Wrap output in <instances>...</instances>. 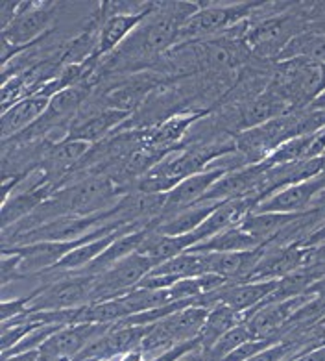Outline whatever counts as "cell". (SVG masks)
I'll return each mask as SVG.
<instances>
[{
	"instance_id": "obj_38",
	"label": "cell",
	"mask_w": 325,
	"mask_h": 361,
	"mask_svg": "<svg viewBox=\"0 0 325 361\" xmlns=\"http://www.w3.org/2000/svg\"><path fill=\"white\" fill-rule=\"evenodd\" d=\"M324 321H325V319H324Z\"/></svg>"
},
{
	"instance_id": "obj_18",
	"label": "cell",
	"mask_w": 325,
	"mask_h": 361,
	"mask_svg": "<svg viewBox=\"0 0 325 361\" xmlns=\"http://www.w3.org/2000/svg\"><path fill=\"white\" fill-rule=\"evenodd\" d=\"M194 245H196V239H194L192 233H185V235H165V233L155 232V230L148 226L146 235H144L137 252L146 256L158 267V265L179 256V254L189 252Z\"/></svg>"
},
{
	"instance_id": "obj_9",
	"label": "cell",
	"mask_w": 325,
	"mask_h": 361,
	"mask_svg": "<svg viewBox=\"0 0 325 361\" xmlns=\"http://www.w3.org/2000/svg\"><path fill=\"white\" fill-rule=\"evenodd\" d=\"M312 248L300 243L283 245V247H265V256L251 274L250 282H268L281 280L286 274L309 265Z\"/></svg>"
},
{
	"instance_id": "obj_15",
	"label": "cell",
	"mask_w": 325,
	"mask_h": 361,
	"mask_svg": "<svg viewBox=\"0 0 325 361\" xmlns=\"http://www.w3.org/2000/svg\"><path fill=\"white\" fill-rule=\"evenodd\" d=\"M209 256V272L226 278L227 282H250L251 274L265 256V247L248 252H212Z\"/></svg>"
},
{
	"instance_id": "obj_16",
	"label": "cell",
	"mask_w": 325,
	"mask_h": 361,
	"mask_svg": "<svg viewBox=\"0 0 325 361\" xmlns=\"http://www.w3.org/2000/svg\"><path fill=\"white\" fill-rule=\"evenodd\" d=\"M288 111H292L291 106L266 85L265 91L257 93V97L242 104L236 123H241V132H244V130L270 123V121L277 119V117L288 114Z\"/></svg>"
},
{
	"instance_id": "obj_31",
	"label": "cell",
	"mask_w": 325,
	"mask_h": 361,
	"mask_svg": "<svg viewBox=\"0 0 325 361\" xmlns=\"http://www.w3.org/2000/svg\"><path fill=\"white\" fill-rule=\"evenodd\" d=\"M324 241H325V223L321 224V226L318 228V230H314V232L310 233L309 238L303 239V241H301L300 245H303V247H309V248H314V247H318V245H320V243H324Z\"/></svg>"
},
{
	"instance_id": "obj_6",
	"label": "cell",
	"mask_w": 325,
	"mask_h": 361,
	"mask_svg": "<svg viewBox=\"0 0 325 361\" xmlns=\"http://www.w3.org/2000/svg\"><path fill=\"white\" fill-rule=\"evenodd\" d=\"M155 267L143 254H132L129 257L118 262L108 271L93 276V291H91V304L94 302L115 300L128 295L141 283L148 272Z\"/></svg>"
},
{
	"instance_id": "obj_19",
	"label": "cell",
	"mask_w": 325,
	"mask_h": 361,
	"mask_svg": "<svg viewBox=\"0 0 325 361\" xmlns=\"http://www.w3.org/2000/svg\"><path fill=\"white\" fill-rule=\"evenodd\" d=\"M305 213V212H303ZM303 213H257L251 212L241 223L242 230L248 232L253 239L259 241L261 247H270L283 235L286 228Z\"/></svg>"
},
{
	"instance_id": "obj_32",
	"label": "cell",
	"mask_w": 325,
	"mask_h": 361,
	"mask_svg": "<svg viewBox=\"0 0 325 361\" xmlns=\"http://www.w3.org/2000/svg\"><path fill=\"white\" fill-rule=\"evenodd\" d=\"M309 265H325V241L320 243L318 247L312 248L309 257Z\"/></svg>"
},
{
	"instance_id": "obj_23",
	"label": "cell",
	"mask_w": 325,
	"mask_h": 361,
	"mask_svg": "<svg viewBox=\"0 0 325 361\" xmlns=\"http://www.w3.org/2000/svg\"><path fill=\"white\" fill-rule=\"evenodd\" d=\"M152 274L168 276L174 282L183 278H198L209 272V256L205 252H185L153 267Z\"/></svg>"
},
{
	"instance_id": "obj_27",
	"label": "cell",
	"mask_w": 325,
	"mask_h": 361,
	"mask_svg": "<svg viewBox=\"0 0 325 361\" xmlns=\"http://www.w3.org/2000/svg\"><path fill=\"white\" fill-rule=\"evenodd\" d=\"M168 295L170 300H196L203 295L202 286L198 278H183L179 282L174 283L172 287H168Z\"/></svg>"
},
{
	"instance_id": "obj_12",
	"label": "cell",
	"mask_w": 325,
	"mask_h": 361,
	"mask_svg": "<svg viewBox=\"0 0 325 361\" xmlns=\"http://www.w3.org/2000/svg\"><path fill=\"white\" fill-rule=\"evenodd\" d=\"M129 117H132L129 114L102 106V108L94 109L93 114L76 115V119L70 124L67 137L96 145L103 139H108L109 135H113V132L120 128L118 124H126Z\"/></svg>"
},
{
	"instance_id": "obj_4",
	"label": "cell",
	"mask_w": 325,
	"mask_h": 361,
	"mask_svg": "<svg viewBox=\"0 0 325 361\" xmlns=\"http://www.w3.org/2000/svg\"><path fill=\"white\" fill-rule=\"evenodd\" d=\"M56 11L58 2H20L19 16L2 30V65H8L15 54L43 39L54 23Z\"/></svg>"
},
{
	"instance_id": "obj_28",
	"label": "cell",
	"mask_w": 325,
	"mask_h": 361,
	"mask_svg": "<svg viewBox=\"0 0 325 361\" xmlns=\"http://www.w3.org/2000/svg\"><path fill=\"white\" fill-rule=\"evenodd\" d=\"M276 343L277 341H274V339H251V341L238 346L236 350H233L224 361H248L253 356H257L259 352L270 348L272 345H276Z\"/></svg>"
},
{
	"instance_id": "obj_30",
	"label": "cell",
	"mask_w": 325,
	"mask_h": 361,
	"mask_svg": "<svg viewBox=\"0 0 325 361\" xmlns=\"http://www.w3.org/2000/svg\"><path fill=\"white\" fill-rule=\"evenodd\" d=\"M19 4L20 2H15V0H4L0 4V19H2L0 26H2V30H6L13 23L15 17L19 16Z\"/></svg>"
},
{
	"instance_id": "obj_13",
	"label": "cell",
	"mask_w": 325,
	"mask_h": 361,
	"mask_svg": "<svg viewBox=\"0 0 325 361\" xmlns=\"http://www.w3.org/2000/svg\"><path fill=\"white\" fill-rule=\"evenodd\" d=\"M54 193L56 189L50 183H46V180H39V182L26 185V188L17 185L8 197V200L2 202V232L30 217Z\"/></svg>"
},
{
	"instance_id": "obj_5",
	"label": "cell",
	"mask_w": 325,
	"mask_h": 361,
	"mask_svg": "<svg viewBox=\"0 0 325 361\" xmlns=\"http://www.w3.org/2000/svg\"><path fill=\"white\" fill-rule=\"evenodd\" d=\"M93 276L89 274H67L50 283H43L32 291L28 297L26 313L63 312L91 304Z\"/></svg>"
},
{
	"instance_id": "obj_2",
	"label": "cell",
	"mask_w": 325,
	"mask_h": 361,
	"mask_svg": "<svg viewBox=\"0 0 325 361\" xmlns=\"http://www.w3.org/2000/svg\"><path fill=\"white\" fill-rule=\"evenodd\" d=\"M259 6L261 2H200V10L183 25L179 45L212 39L226 34L233 26L251 19Z\"/></svg>"
},
{
	"instance_id": "obj_36",
	"label": "cell",
	"mask_w": 325,
	"mask_h": 361,
	"mask_svg": "<svg viewBox=\"0 0 325 361\" xmlns=\"http://www.w3.org/2000/svg\"><path fill=\"white\" fill-rule=\"evenodd\" d=\"M310 209H312V212H316V213H320L321 217L325 219V189L321 191L320 195H318V197L314 198V202H312Z\"/></svg>"
},
{
	"instance_id": "obj_35",
	"label": "cell",
	"mask_w": 325,
	"mask_h": 361,
	"mask_svg": "<svg viewBox=\"0 0 325 361\" xmlns=\"http://www.w3.org/2000/svg\"><path fill=\"white\" fill-rule=\"evenodd\" d=\"M117 360L118 361H150V357H148L143 350L135 348V350H129L126 352V354H122V356H118Z\"/></svg>"
},
{
	"instance_id": "obj_21",
	"label": "cell",
	"mask_w": 325,
	"mask_h": 361,
	"mask_svg": "<svg viewBox=\"0 0 325 361\" xmlns=\"http://www.w3.org/2000/svg\"><path fill=\"white\" fill-rule=\"evenodd\" d=\"M246 317L248 313L236 312V310L226 306V304H218L217 307L209 310L205 324H203L200 337H198L203 350H209L222 336H226L227 331L246 321Z\"/></svg>"
},
{
	"instance_id": "obj_29",
	"label": "cell",
	"mask_w": 325,
	"mask_h": 361,
	"mask_svg": "<svg viewBox=\"0 0 325 361\" xmlns=\"http://www.w3.org/2000/svg\"><path fill=\"white\" fill-rule=\"evenodd\" d=\"M28 310V297L4 298L2 300V322H8L15 317L25 315Z\"/></svg>"
},
{
	"instance_id": "obj_1",
	"label": "cell",
	"mask_w": 325,
	"mask_h": 361,
	"mask_svg": "<svg viewBox=\"0 0 325 361\" xmlns=\"http://www.w3.org/2000/svg\"><path fill=\"white\" fill-rule=\"evenodd\" d=\"M307 28L309 23L301 17L298 4L294 2L288 10L276 16H259L253 11L250 19V30L244 41L257 58L276 63L286 45L295 35L303 34Z\"/></svg>"
},
{
	"instance_id": "obj_33",
	"label": "cell",
	"mask_w": 325,
	"mask_h": 361,
	"mask_svg": "<svg viewBox=\"0 0 325 361\" xmlns=\"http://www.w3.org/2000/svg\"><path fill=\"white\" fill-rule=\"evenodd\" d=\"M2 361H41V352L39 350L23 352V354H15V356L2 357Z\"/></svg>"
},
{
	"instance_id": "obj_37",
	"label": "cell",
	"mask_w": 325,
	"mask_h": 361,
	"mask_svg": "<svg viewBox=\"0 0 325 361\" xmlns=\"http://www.w3.org/2000/svg\"><path fill=\"white\" fill-rule=\"evenodd\" d=\"M103 361H118V360H103Z\"/></svg>"
},
{
	"instance_id": "obj_25",
	"label": "cell",
	"mask_w": 325,
	"mask_h": 361,
	"mask_svg": "<svg viewBox=\"0 0 325 361\" xmlns=\"http://www.w3.org/2000/svg\"><path fill=\"white\" fill-rule=\"evenodd\" d=\"M120 306L124 310V315L132 317L139 315V313L152 312V310H158V307L167 306L170 304V295H168V289H146V287H135L133 291H129L128 295L118 298ZM124 317V319H126Z\"/></svg>"
},
{
	"instance_id": "obj_7",
	"label": "cell",
	"mask_w": 325,
	"mask_h": 361,
	"mask_svg": "<svg viewBox=\"0 0 325 361\" xmlns=\"http://www.w3.org/2000/svg\"><path fill=\"white\" fill-rule=\"evenodd\" d=\"M309 300V295L288 298L283 302H262L261 306L251 310L246 317V324L255 339H274L283 341V328L291 321L298 310Z\"/></svg>"
},
{
	"instance_id": "obj_14",
	"label": "cell",
	"mask_w": 325,
	"mask_h": 361,
	"mask_svg": "<svg viewBox=\"0 0 325 361\" xmlns=\"http://www.w3.org/2000/svg\"><path fill=\"white\" fill-rule=\"evenodd\" d=\"M52 97L34 93L26 99L15 102L2 114V139L10 141L28 128H32L37 121L46 114Z\"/></svg>"
},
{
	"instance_id": "obj_26",
	"label": "cell",
	"mask_w": 325,
	"mask_h": 361,
	"mask_svg": "<svg viewBox=\"0 0 325 361\" xmlns=\"http://www.w3.org/2000/svg\"><path fill=\"white\" fill-rule=\"evenodd\" d=\"M251 339H255V337H253L251 330L248 328L246 321H244L242 324H238V326L227 331L226 336H222L209 350H205L207 356H209V361H224L233 350H236L238 346L251 341Z\"/></svg>"
},
{
	"instance_id": "obj_20",
	"label": "cell",
	"mask_w": 325,
	"mask_h": 361,
	"mask_svg": "<svg viewBox=\"0 0 325 361\" xmlns=\"http://www.w3.org/2000/svg\"><path fill=\"white\" fill-rule=\"evenodd\" d=\"M148 228H143V230H135V232H128V233H122L120 238L115 239L109 248L98 259H94L91 265H89L85 271L78 272V274H89V276H96L100 272L108 271L111 269L113 265H117L118 262H122L126 257H129L132 254H135L141 247V243H143L144 235H146Z\"/></svg>"
},
{
	"instance_id": "obj_11",
	"label": "cell",
	"mask_w": 325,
	"mask_h": 361,
	"mask_svg": "<svg viewBox=\"0 0 325 361\" xmlns=\"http://www.w3.org/2000/svg\"><path fill=\"white\" fill-rule=\"evenodd\" d=\"M325 189V174L307 182L279 189L262 200L253 212L257 213H303L309 212L314 198Z\"/></svg>"
},
{
	"instance_id": "obj_17",
	"label": "cell",
	"mask_w": 325,
	"mask_h": 361,
	"mask_svg": "<svg viewBox=\"0 0 325 361\" xmlns=\"http://www.w3.org/2000/svg\"><path fill=\"white\" fill-rule=\"evenodd\" d=\"M153 10H155V6H153ZM152 11L139 13V16H111L108 19H103L102 26H100L98 49H96V54L94 56L98 60H106L109 56H113L128 41L129 35L143 25L144 19Z\"/></svg>"
},
{
	"instance_id": "obj_10",
	"label": "cell",
	"mask_w": 325,
	"mask_h": 361,
	"mask_svg": "<svg viewBox=\"0 0 325 361\" xmlns=\"http://www.w3.org/2000/svg\"><path fill=\"white\" fill-rule=\"evenodd\" d=\"M162 80L165 78L155 73H135L122 82L111 85L103 93V106L132 115L143 104V100H146L148 94L158 90Z\"/></svg>"
},
{
	"instance_id": "obj_3",
	"label": "cell",
	"mask_w": 325,
	"mask_h": 361,
	"mask_svg": "<svg viewBox=\"0 0 325 361\" xmlns=\"http://www.w3.org/2000/svg\"><path fill=\"white\" fill-rule=\"evenodd\" d=\"M207 313L209 310L205 307L189 306L162 321L153 322L146 326V334L139 343V350H143L152 360L181 343L194 341L200 337Z\"/></svg>"
},
{
	"instance_id": "obj_22",
	"label": "cell",
	"mask_w": 325,
	"mask_h": 361,
	"mask_svg": "<svg viewBox=\"0 0 325 361\" xmlns=\"http://www.w3.org/2000/svg\"><path fill=\"white\" fill-rule=\"evenodd\" d=\"M257 248H261L259 241L251 238L248 232H244L241 224H238V226L222 230L217 235H212L207 241L192 247L189 252H248V250H257Z\"/></svg>"
},
{
	"instance_id": "obj_24",
	"label": "cell",
	"mask_w": 325,
	"mask_h": 361,
	"mask_svg": "<svg viewBox=\"0 0 325 361\" xmlns=\"http://www.w3.org/2000/svg\"><path fill=\"white\" fill-rule=\"evenodd\" d=\"M294 58H305L314 63L325 65V34L305 30L303 34L295 35L286 45V49L281 52L276 63L294 60Z\"/></svg>"
},
{
	"instance_id": "obj_8",
	"label": "cell",
	"mask_w": 325,
	"mask_h": 361,
	"mask_svg": "<svg viewBox=\"0 0 325 361\" xmlns=\"http://www.w3.org/2000/svg\"><path fill=\"white\" fill-rule=\"evenodd\" d=\"M207 111H185L168 117L162 123L155 124L150 130H146L143 135V147L148 154H152L153 158L161 161L168 152L181 147V139L185 137L187 130L192 124L202 119Z\"/></svg>"
},
{
	"instance_id": "obj_34",
	"label": "cell",
	"mask_w": 325,
	"mask_h": 361,
	"mask_svg": "<svg viewBox=\"0 0 325 361\" xmlns=\"http://www.w3.org/2000/svg\"><path fill=\"white\" fill-rule=\"evenodd\" d=\"M307 295H310V297H316V298H325V274L320 278V280H316V282L310 286V289L307 291Z\"/></svg>"
}]
</instances>
